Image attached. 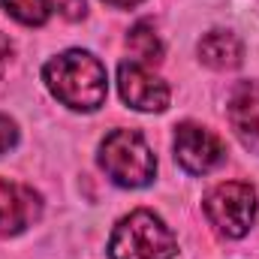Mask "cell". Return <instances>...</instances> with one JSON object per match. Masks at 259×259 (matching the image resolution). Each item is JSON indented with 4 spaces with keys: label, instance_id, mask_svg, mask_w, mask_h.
I'll use <instances>...</instances> for the list:
<instances>
[{
    "label": "cell",
    "instance_id": "4",
    "mask_svg": "<svg viewBox=\"0 0 259 259\" xmlns=\"http://www.w3.org/2000/svg\"><path fill=\"white\" fill-rule=\"evenodd\" d=\"M205 214L211 226L226 238H241L256 220V190L241 181L217 184L205 196Z\"/></svg>",
    "mask_w": 259,
    "mask_h": 259
},
{
    "label": "cell",
    "instance_id": "6",
    "mask_svg": "<svg viewBox=\"0 0 259 259\" xmlns=\"http://www.w3.org/2000/svg\"><path fill=\"white\" fill-rule=\"evenodd\" d=\"M118 91L136 112H163L169 106V84L139 61H124L118 66Z\"/></svg>",
    "mask_w": 259,
    "mask_h": 259
},
{
    "label": "cell",
    "instance_id": "2",
    "mask_svg": "<svg viewBox=\"0 0 259 259\" xmlns=\"http://www.w3.org/2000/svg\"><path fill=\"white\" fill-rule=\"evenodd\" d=\"M178 250L172 229L154 211H133L127 214L109 241L112 259H172Z\"/></svg>",
    "mask_w": 259,
    "mask_h": 259
},
{
    "label": "cell",
    "instance_id": "15",
    "mask_svg": "<svg viewBox=\"0 0 259 259\" xmlns=\"http://www.w3.org/2000/svg\"><path fill=\"white\" fill-rule=\"evenodd\" d=\"M109 6H121V9H127V6H136V3H142V0H106Z\"/></svg>",
    "mask_w": 259,
    "mask_h": 259
},
{
    "label": "cell",
    "instance_id": "8",
    "mask_svg": "<svg viewBox=\"0 0 259 259\" xmlns=\"http://www.w3.org/2000/svg\"><path fill=\"white\" fill-rule=\"evenodd\" d=\"M226 115L241 145L259 154V81H241L232 91Z\"/></svg>",
    "mask_w": 259,
    "mask_h": 259
},
{
    "label": "cell",
    "instance_id": "10",
    "mask_svg": "<svg viewBox=\"0 0 259 259\" xmlns=\"http://www.w3.org/2000/svg\"><path fill=\"white\" fill-rule=\"evenodd\" d=\"M130 52L139 58V64H160L163 61V42L160 36L154 33V27L148 21H139L127 36Z\"/></svg>",
    "mask_w": 259,
    "mask_h": 259
},
{
    "label": "cell",
    "instance_id": "12",
    "mask_svg": "<svg viewBox=\"0 0 259 259\" xmlns=\"http://www.w3.org/2000/svg\"><path fill=\"white\" fill-rule=\"evenodd\" d=\"M15 142H18V127H15V121L6 118V115H0V157H3L6 151H12Z\"/></svg>",
    "mask_w": 259,
    "mask_h": 259
},
{
    "label": "cell",
    "instance_id": "14",
    "mask_svg": "<svg viewBox=\"0 0 259 259\" xmlns=\"http://www.w3.org/2000/svg\"><path fill=\"white\" fill-rule=\"evenodd\" d=\"M9 58H12V42H9V39L0 33V72L9 66Z\"/></svg>",
    "mask_w": 259,
    "mask_h": 259
},
{
    "label": "cell",
    "instance_id": "13",
    "mask_svg": "<svg viewBox=\"0 0 259 259\" xmlns=\"http://www.w3.org/2000/svg\"><path fill=\"white\" fill-rule=\"evenodd\" d=\"M55 6L61 9V15L69 18V21L84 18V9H88V3H84V0H55Z\"/></svg>",
    "mask_w": 259,
    "mask_h": 259
},
{
    "label": "cell",
    "instance_id": "5",
    "mask_svg": "<svg viewBox=\"0 0 259 259\" xmlns=\"http://www.w3.org/2000/svg\"><path fill=\"white\" fill-rule=\"evenodd\" d=\"M175 160L184 172L205 175L226 160V145L199 124H181L175 130Z\"/></svg>",
    "mask_w": 259,
    "mask_h": 259
},
{
    "label": "cell",
    "instance_id": "3",
    "mask_svg": "<svg viewBox=\"0 0 259 259\" xmlns=\"http://www.w3.org/2000/svg\"><path fill=\"white\" fill-rule=\"evenodd\" d=\"M103 172L121 187H145L154 181L157 160L139 130H115L100 145Z\"/></svg>",
    "mask_w": 259,
    "mask_h": 259
},
{
    "label": "cell",
    "instance_id": "1",
    "mask_svg": "<svg viewBox=\"0 0 259 259\" xmlns=\"http://www.w3.org/2000/svg\"><path fill=\"white\" fill-rule=\"evenodd\" d=\"M42 75H46L49 91L69 109L94 112L106 103L109 75L100 58H94L91 52H81V49L64 52L46 64Z\"/></svg>",
    "mask_w": 259,
    "mask_h": 259
},
{
    "label": "cell",
    "instance_id": "7",
    "mask_svg": "<svg viewBox=\"0 0 259 259\" xmlns=\"http://www.w3.org/2000/svg\"><path fill=\"white\" fill-rule=\"evenodd\" d=\"M39 196L30 187L0 181V235H18L39 217Z\"/></svg>",
    "mask_w": 259,
    "mask_h": 259
},
{
    "label": "cell",
    "instance_id": "11",
    "mask_svg": "<svg viewBox=\"0 0 259 259\" xmlns=\"http://www.w3.org/2000/svg\"><path fill=\"white\" fill-rule=\"evenodd\" d=\"M3 9H6L15 21H21V24H27V27H36V24H46V21H49V15H52V0H3Z\"/></svg>",
    "mask_w": 259,
    "mask_h": 259
},
{
    "label": "cell",
    "instance_id": "9",
    "mask_svg": "<svg viewBox=\"0 0 259 259\" xmlns=\"http://www.w3.org/2000/svg\"><path fill=\"white\" fill-rule=\"evenodd\" d=\"M199 61L211 69H235L241 64V42L229 30H208L199 39Z\"/></svg>",
    "mask_w": 259,
    "mask_h": 259
}]
</instances>
